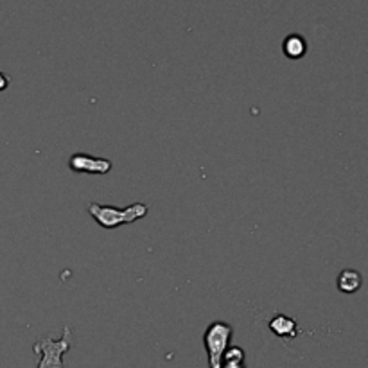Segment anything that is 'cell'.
I'll return each instance as SVG.
<instances>
[{
    "instance_id": "3957f363",
    "label": "cell",
    "mask_w": 368,
    "mask_h": 368,
    "mask_svg": "<svg viewBox=\"0 0 368 368\" xmlns=\"http://www.w3.org/2000/svg\"><path fill=\"white\" fill-rule=\"evenodd\" d=\"M232 334H234V329L226 321H212L208 325L203 334V343L208 356V367L221 368L223 356H225L226 349L230 346Z\"/></svg>"
},
{
    "instance_id": "5b68a950",
    "label": "cell",
    "mask_w": 368,
    "mask_h": 368,
    "mask_svg": "<svg viewBox=\"0 0 368 368\" xmlns=\"http://www.w3.org/2000/svg\"><path fill=\"white\" fill-rule=\"evenodd\" d=\"M269 329L273 331V334H277L278 338L293 340L296 338V334H299V324H296L293 318L278 312L277 317H273L271 321H269Z\"/></svg>"
},
{
    "instance_id": "277c9868",
    "label": "cell",
    "mask_w": 368,
    "mask_h": 368,
    "mask_svg": "<svg viewBox=\"0 0 368 368\" xmlns=\"http://www.w3.org/2000/svg\"><path fill=\"white\" fill-rule=\"evenodd\" d=\"M69 167L74 173L85 174H108L112 171L113 164L108 158L101 156H92L87 153H74L69 158Z\"/></svg>"
},
{
    "instance_id": "52a82bcc",
    "label": "cell",
    "mask_w": 368,
    "mask_h": 368,
    "mask_svg": "<svg viewBox=\"0 0 368 368\" xmlns=\"http://www.w3.org/2000/svg\"><path fill=\"white\" fill-rule=\"evenodd\" d=\"M282 49H284V54H286L290 60H300V58H303V54L308 52V44H306V40L300 35H290L284 40Z\"/></svg>"
},
{
    "instance_id": "7a4b0ae2",
    "label": "cell",
    "mask_w": 368,
    "mask_h": 368,
    "mask_svg": "<svg viewBox=\"0 0 368 368\" xmlns=\"http://www.w3.org/2000/svg\"><path fill=\"white\" fill-rule=\"evenodd\" d=\"M70 346H72V329L69 325H65L61 340H52V336H42L33 345L35 354L42 356L36 368H65L63 354L70 351Z\"/></svg>"
},
{
    "instance_id": "8992f818",
    "label": "cell",
    "mask_w": 368,
    "mask_h": 368,
    "mask_svg": "<svg viewBox=\"0 0 368 368\" xmlns=\"http://www.w3.org/2000/svg\"><path fill=\"white\" fill-rule=\"evenodd\" d=\"M338 290L345 294H354L361 290L363 286V277H361L360 271L356 269H343L338 275Z\"/></svg>"
},
{
    "instance_id": "ba28073f",
    "label": "cell",
    "mask_w": 368,
    "mask_h": 368,
    "mask_svg": "<svg viewBox=\"0 0 368 368\" xmlns=\"http://www.w3.org/2000/svg\"><path fill=\"white\" fill-rule=\"evenodd\" d=\"M221 368H244V361L241 360H223Z\"/></svg>"
},
{
    "instance_id": "6da1fadb",
    "label": "cell",
    "mask_w": 368,
    "mask_h": 368,
    "mask_svg": "<svg viewBox=\"0 0 368 368\" xmlns=\"http://www.w3.org/2000/svg\"><path fill=\"white\" fill-rule=\"evenodd\" d=\"M88 214L92 219H96L103 228L113 230L122 225H131L135 221L144 219L149 212V207L146 203H133L126 208L117 207H104L99 203H88Z\"/></svg>"
},
{
    "instance_id": "9c48e42d",
    "label": "cell",
    "mask_w": 368,
    "mask_h": 368,
    "mask_svg": "<svg viewBox=\"0 0 368 368\" xmlns=\"http://www.w3.org/2000/svg\"><path fill=\"white\" fill-rule=\"evenodd\" d=\"M9 85V79H8V76H4V74L0 72V90H4L6 87H8Z\"/></svg>"
}]
</instances>
